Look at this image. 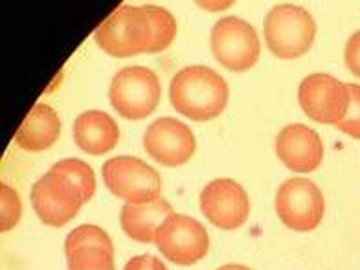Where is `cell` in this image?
<instances>
[{
	"label": "cell",
	"mask_w": 360,
	"mask_h": 270,
	"mask_svg": "<svg viewBox=\"0 0 360 270\" xmlns=\"http://www.w3.org/2000/svg\"><path fill=\"white\" fill-rule=\"evenodd\" d=\"M173 109L193 122L217 118L228 103L224 77L208 67H186L179 70L169 85Z\"/></svg>",
	"instance_id": "6da1fadb"
},
{
	"label": "cell",
	"mask_w": 360,
	"mask_h": 270,
	"mask_svg": "<svg viewBox=\"0 0 360 270\" xmlns=\"http://www.w3.org/2000/svg\"><path fill=\"white\" fill-rule=\"evenodd\" d=\"M96 43L112 57H133L147 53L151 46L153 28L146 8L120 6L98 26Z\"/></svg>",
	"instance_id": "7a4b0ae2"
},
{
	"label": "cell",
	"mask_w": 360,
	"mask_h": 270,
	"mask_svg": "<svg viewBox=\"0 0 360 270\" xmlns=\"http://www.w3.org/2000/svg\"><path fill=\"white\" fill-rule=\"evenodd\" d=\"M266 46L280 59L302 57L313 46L316 22L307 10L294 4H280L266 13L263 22Z\"/></svg>",
	"instance_id": "3957f363"
},
{
	"label": "cell",
	"mask_w": 360,
	"mask_h": 270,
	"mask_svg": "<svg viewBox=\"0 0 360 270\" xmlns=\"http://www.w3.org/2000/svg\"><path fill=\"white\" fill-rule=\"evenodd\" d=\"M107 190L127 204H149L160 199L158 171L136 157H114L101 167Z\"/></svg>",
	"instance_id": "277c9868"
},
{
	"label": "cell",
	"mask_w": 360,
	"mask_h": 270,
	"mask_svg": "<svg viewBox=\"0 0 360 270\" xmlns=\"http://www.w3.org/2000/svg\"><path fill=\"white\" fill-rule=\"evenodd\" d=\"M109 101L112 109L125 120L147 118L160 101V79L151 68H122L112 77Z\"/></svg>",
	"instance_id": "5b68a950"
},
{
	"label": "cell",
	"mask_w": 360,
	"mask_h": 270,
	"mask_svg": "<svg viewBox=\"0 0 360 270\" xmlns=\"http://www.w3.org/2000/svg\"><path fill=\"white\" fill-rule=\"evenodd\" d=\"M30 199L41 223L53 228L70 223L85 204L79 188L67 175L53 169L35 182Z\"/></svg>",
	"instance_id": "8992f818"
},
{
	"label": "cell",
	"mask_w": 360,
	"mask_h": 270,
	"mask_svg": "<svg viewBox=\"0 0 360 270\" xmlns=\"http://www.w3.org/2000/svg\"><path fill=\"white\" fill-rule=\"evenodd\" d=\"M212 52L228 70H250L261 53L256 30L239 17H224L217 20L212 30Z\"/></svg>",
	"instance_id": "52a82bcc"
},
{
	"label": "cell",
	"mask_w": 360,
	"mask_h": 270,
	"mask_svg": "<svg viewBox=\"0 0 360 270\" xmlns=\"http://www.w3.org/2000/svg\"><path fill=\"white\" fill-rule=\"evenodd\" d=\"M155 245L171 263L188 266L195 265L208 254L210 237L197 219L173 214L158 228Z\"/></svg>",
	"instance_id": "ba28073f"
},
{
	"label": "cell",
	"mask_w": 360,
	"mask_h": 270,
	"mask_svg": "<svg viewBox=\"0 0 360 270\" xmlns=\"http://www.w3.org/2000/svg\"><path fill=\"white\" fill-rule=\"evenodd\" d=\"M323 195L307 179L285 180L276 193V212L285 226L296 232H311L322 223Z\"/></svg>",
	"instance_id": "9c48e42d"
},
{
	"label": "cell",
	"mask_w": 360,
	"mask_h": 270,
	"mask_svg": "<svg viewBox=\"0 0 360 270\" xmlns=\"http://www.w3.org/2000/svg\"><path fill=\"white\" fill-rule=\"evenodd\" d=\"M298 100L309 118L337 127L349 109V89L329 74H311L300 83Z\"/></svg>",
	"instance_id": "30bf717a"
},
{
	"label": "cell",
	"mask_w": 360,
	"mask_h": 270,
	"mask_svg": "<svg viewBox=\"0 0 360 270\" xmlns=\"http://www.w3.org/2000/svg\"><path fill=\"white\" fill-rule=\"evenodd\" d=\"M200 212L221 230H236L247 223L250 202L239 182L232 179L212 180L200 193Z\"/></svg>",
	"instance_id": "8fae6325"
},
{
	"label": "cell",
	"mask_w": 360,
	"mask_h": 270,
	"mask_svg": "<svg viewBox=\"0 0 360 270\" xmlns=\"http://www.w3.org/2000/svg\"><path fill=\"white\" fill-rule=\"evenodd\" d=\"M195 136L191 129L175 118H158L143 136L147 155L167 167L182 166L193 157Z\"/></svg>",
	"instance_id": "7c38bea8"
},
{
	"label": "cell",
	"mask_w": 360,
	"mask_h": 270,
	"mask_svg": "<svg viewBox=\"0 0 360 270\" xmlns=\"http://www.w3.org/2000/svg\"><path fill=\"white\" fill-rule=\"evenodd\" d=\"M276 153L290 171L311 173L323 160V143L316 131L304 124L287 125L276 138Z\"/></svg>",
	"instance_id": "4fadbf2b"
},
{
	"label": "cell",
	"mask_w": 360,
	"mask_h": 270,
	"mask_svg": "<svg viewBox=\"0 0 360 270\" xmlns=\"http://www.w3.org/2000/svg\"><path fill=\"white\" fill-rule=\"evenodd\" d=\"M74 140L81 151L100 157L116 147L120 127L103 110H86L74 122Z\"/></svg>",
	"instance_id": "5bb4252c"
},
{
	"label": "cell",
	"mask_w": 360,
	"mask_h": 270,
	"mask_svg": "<svg viewBox=\"0 0 360 270\" xmlns=\"http://www.w3.org/2000/svg\"><path fill=\"white\" fill-rule=\"evenodd\" d=\"M61 120L46 103H37L15 133V143L30 153L46 151L59 140Z\"/></svg>",
	"instance_id": "9a60e30c"
},
{
	"label": "cell",
	"mask_w": 360,
	"mask_h": 270,
	"mask_svg": "<svg viewBox=\"0 0 360 270\" xmlns=\"http://www.w3.org/2000/svg\"><path fill=\"white\" fill-rule=\"evenodd\" d=\"M169 215H173V208L162 199L149 204H125L120 212V224L133 241L149 245Z\"/></svg>",
	"instance_id": "2e32d148"
},
{
	"label": "cell",
	"mask_w": 360,
	"mask_h": 270,
	"mask_svg": "<svg viewBox=\"0 0 360 270\" xmlns=\"http://www.w3.org/2000/svg\"><path fill=\"white\" fill-rule=\"evenodd\" d=\"M143 8H146L147 15H149V20H151L153 28L151 46H149V52L147 53L164 52V50L175 41V17H173L167 10H164V8H158V6H143Z\"/></svg>",
	"instance_id": "e0dca14e"
},
{
	"label": "cell",
	"mask_w": 360,
	"mask_h": 270,
	"mask_svg": "<svg viewBox=\"0 0 360 270\" xmlns=\"http://www.w3.org/2000/svg\"><path fill=\"white\" fill-rule=\"evenodd\" d=\"M50 169L59 171L63 175H67L79 188L85 202H89L92 199V195L96 191V175L86 162L79 160V158H65V160L53 164Z\"/></svg>",
	"instance_id": "ac0fdd59"
},
{
	"label": "cell",
	"mask_w": 360,
	"mask_h": 270,
	"mask_svg": "<svg viewBox=\"0 0 360 270\" xmlns=\"http://www.w3.org/2000/svg\"><path fill=\"white\" fill-rule=\"evenodd\" d=\"M68 270H116L114 252L100 247H81L67 254Z\"/></svg>",
	"instance_id": "d6986e66"
},
{
	"label": "cell",
	"mask_w": 360,
	"mask_h": 270,
	"mask_svg": "<svg viewBox=\"0 0 360 270\" xmlns=\"http://www.w3.org/2000/svg\"><path fill=\"white\" fill-rule=\"evenodd\" d=\"M81 247H100L105 248V250L114 252V245L110 241L109 233L105 232L103 228L94 226V224H83V226L74 228L68 233L67 241H65V252L70 254V252Z\"/></svg>",
	"instance_id": "ffe728a7"
},
{
	"label": "cell",
	"mask_w": 360,
	"mask_h": 270,
	"mask_svg": "<svg viewBox=\"0 0 360 270\" xmlns=\"http://www.w3.org/2000/svg\"><path fill=\"white\" fill-rule=\"evenodd\" d=\"M0 202H2V208H0V230L10 232L17 226L20 215H22V204H20L17 191L6 182L0 184Z\"/></svg>",
	"instance_id": "44dd1931"
},
{
	"label": "cell",
	"mask_w": 360,
	"mask_h": 270,
	"mask_svg": "<svg viewBox=\"0 0 360 270\" xmlns=\"http://www.w3.org/2000/svg\"><path fill=\"white\" fill-rule=\"evenodd\" d=\"M349 89V109H347L346 118L337 125L338 131L344 134H349L351 138L360 140V85H347Z\"/></svg>",
	"instance_id": "7402d4cb"
},
{
	"label": "cell",
	"mask_w": 360,
	"mask_h": 270,
	"mask_svg": "<svg viewBox=\"0 0 360 270\" xmlns=\"http://www.w3.org/2000/svg\"><path fill=\"white\" fill-rule=\"evenodd\" d=\"M344 59H346V67L349 68L356 77H360V30L356 34L351 35L349 41H347Z\"/></svg>",
	"instance_id": "603a6c76"
},
{
	"label": "cell",
	"mask_w": 360,
	"mask_h": 270,
	"mask_svg": "<svg viewBox=\"0 0 360 270\" xmlns=\"http://www.w3.org/2000/svg\"><path fill=\"white\" fill-rule=\"evenodd\" d=\"M124 270H167L166 265L158 257L146 254V256H134L129 259Z\"/></svg>",
	"instance_id": "cb8c5ba5"
},
{
	"label": "cell",
	"mask_w": 360,
	"mask_h": 270,
	"mask_svg": "<svg viewBox=\"0 0 360 270\" xmlns=\"http://www.w3.org/2000/svg\"><path fill=\"white\" fill-rule=\"evenodd\" d=\"M217 270H252V269H248V266L245 265H224Z\"/></svg>",
	"instance_id": "d4e9b609"
}]
</instances>
